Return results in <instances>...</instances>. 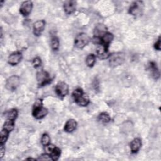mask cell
<instances>
[{"instance_id": "28", "label": "cell", "mask_w": 161, "mask_h": 161, "mask_svg": "<svg viewBox=\"0 0 161 161\" xmlns=\"http://www.w3.org/2000/svg\"><path fill=\"white\" fill-rule=\"evenodd\" d=\"M38 160H52L50 154H47V153H43L42 155H40V157L38 158Z\"/></svg>"}, {"instance_id": "16", "label": "cell", "mask_w": 161, "mask_h": 161, "mask_svg": "<svg viewBox=\"0 0 161 161\" xmlns=\"http://www.w3.org/2000/svg\"><path fill=\"white\" fill-rule=\"evenodd\" d=\"M142 146V141L139 138H134L130 143V148L133 153H136L138 152Z\"/></svg>"}, {"instance_id": "17", "label": "cell", "mask_w": 161, "mask_h": 161, "mask_svg": "<svg viewBox=\"0 0 161 161\" xmlns=\"http://www.w3.org/2000/svg\"><path fill=\"white\" fill-rule=\"evenodd\" d=\"M77 125V122L75 119H70L65 123V126H64V130L66 132L71 133L76 129Z\"/></svg>"}, {"instance_id": "9", "label": "cell", "mask_w": 161, "mask_h": 161, "mask_svg": "<svg viewBox=\"0 0 161 161\" xmlns=\"http://www.w3.org/2000/svg\"><path fill=\"white\" fill-rule=\"evenodd\" d=\"M33 8V3L30 1H26L22 3L20 8L19 12L23 16H28Z\"/></svg>"}, {"instance_id": "23", "label": "cell", "mask_w": 161, "mask_h": 161, "mask_svg": "<svg viewBox=\"0 0 161 161\" xmlns=\"http://www.w3.org/2000/svg\"><path fill=\"white\" fill-rule=\"evenodd\" d=\"M9 132L8 131L3 129L1 131V135H0V144L1 145H4L6 143V140H8V136H9Z\"/></svg>"}, {"instance_id": "14", "label": "cell", "mask_w": 161, "mask_h": 161, "mask_svg": "<svg viewBox=\"0 0 161 161\" xmlns=\"http://www.w3.org/2000/svg\"><path fill=\"white\" fill-rule=\"evenodd\" d=\"M96 52L99 57L102 59L108 58L109 56L108 52V48H106L104 45L101 43L98 45L96 49Z\"/></svg>"}, {"instance_id": "7", "label": "cell", "mask_w": 161, "mask_h": 161, "mask_svg": "<svg viewBox=\"0 0 161 161\" xmlns=\"http://www.w3.org/2000/svg\"><path fill=\"white\" fill-rule=\"evenodd\" d=\"M55 92L58 96L64 97L69 93V86L64 82H59L56 85Z\"/></svg>"}, {"instance_id": "1", "label": "cell", "mask_w": 161, "mask_h": 161, "mask_svg": "<svg viewBox=\"0 0 161 161\" xmlns=\"http://www.w3.org/2000/svg\"><path fill=\"white\" fill-rule=\"evenodd\" d=\"M72 97L75 102L81 106H86L89 103V99L87 96L84 93L82 89L78 88L72 92Z\"/></svg>"}, {"instance_id": "20", "label": "cell", "mask_w": 161, "mask_h": 161, "mask_svg": "<svg viewBox=\"0 0 161 161\" xmlns=\"http://www.w3.org/2000/svg\"><path fill=\"white\" fill-rule=\"evenodd\" d=\"M14 121L7 119V120L5 121L4 124L3 129L10 133L14 129Z\"/></svg>"}, {"instance_id": "21", "label": "cell", "mask_w": 161, "mask_h": 161, "mask_svg": "<svg viewBox=\"0 0 161 161\" xmlns=\"http://www.w3.org/2000/svg\"><path fill=\"white\" fill-rule=\"evenodd\" d=\"M98 119L99 120L103 123H108L111 121V117L109 115V114H108L106 112H103L101 113L99 116H98Z\"/></svg>"}, {"instance_id": "8", "label": "cell", "mask_w": 161, "mask_h": 161, "mask_svg": "<svg viewBox=\"0 0 161 161\" xmlns=\"http://www.w3.org/2000/svg\"><path fill=\"white\" fill-rule=\"evenodd\" d=\"M143 5V3L142 1H138L133 2L131 4V6L129 8V11H128L129 13L133 16L138 15L142 11Z\"/></svg>"}, {"instance_id": "22", "label": "cell", "mask_w": 161, "mask_h": 161, "mask_svg": "<svg viewBox=\"0 0 161 161\" xmlns=\"http://www.w3.org/2000/svg\"><path fill=\"white\" fill-rule=\"evenodd\" d=\"M86 64L88 67H93V65H94L95 62H96V56L94 54H89L87 55V57H86Z\"/></svg>"}, {"instance_id": "12", "label": "cell", "mask_w": 161, "mask_h": 161, "mask_svg": "<svg viewBox=\"0 0 161 161\" xmlns=\"http://www.w3.org/2000/svg\"><path fill=\"white\" fill-rule=\"evenodd\" d=\"M22 59V53L20 52H16L11 55L8 57V63L11 65H16L18 64Z\"/></svg>"}, {"instance_id": "27", "label": "cell", "mask_w": 161, "mask_h": 161, "mask_svg": "<svg viewBox=\"0 0 161 161\" xmlns=\"http://www.w3.org/2000/svg\"><path fill=\"white\" fill-rule=\"evenodd\" d=\"M32 64L35 68H38L42 64V60L39 57H35L32 61Z\"/></svg>"}, {"instance_id": "6", "label": "cell", "mask_w": 161, "mask_h": 161, "mask_svg": "<svg viewBox=\"0 0 161 161\" xmlns=\"http://www.w3.org/2000/svg\"><path fill=\"white\" fill-rule=\"evenodd\" d=\"M19 77L17 75H12L6 80L5 86L8 90L14 91L19 86Z\"/></svg>"}, {"instance_id": "31", "label": "cell", "mask_w": 161, "mask_h": 161, "mask_svg": "<svg viewBox=\"0 0 161 161\" xmlns=\"http://www.w3.org/2000/svg\"><path fill=\"white\" fill-rule=\"evenodd\" d=\"M27 160H35V158H27Z\"/></svg>"}, {"instance_id": "10", "label": "cell", "mask_w": 161, "mask_h": 161, "mask_svg": "<svg viewBox=\"0 0 161 161\" xmlns=\"http://www.w3.org/2000/svg\"><path fill=\"white\" fill-rule=\"evenodd\" d=\"M45 26V21L43 19L38 20L33 24V33L35 36H40L43 32Z\"/></svg>"}, {"instance_id": "13", "label": "cell", "mask_w": 161, "mask_h": 161, "mask_svg": "<svg viewBox=\"0 0 161 161\" xmlns=\"http://www.w3.org/2000/svg\"><path fill=\"white\" fill-rule=\"evenodd\" d=\"M64 9L66 14L73 13L76 9V2L75 1H67L64 4Z\"/></svg>"}, {"instance_id": "19", "label": "cell", "mask_w": 161, "mask_h": 161, "mask_svg": "<svg viewBox=\"0 0 161 161\" xmlns=\"http://www.w3.org/2000/svg\"><path fill=\"white\" fill-rule=\"evenodd\" d=\"M50 157L52 160H57L61 154V150L57 147H54L51 150V152L49 153Z\"/></svg>"}, {"instance_id": "11", "label": "cell", "mask_w": 161, "mask_h": 161, "mask_svg": "<svg viewBox=\"0 0 161 161\" xmlns=\"http://www.w3.org/2000/svg\"><path fill=\"white\" fill-rule=\"evenodd\" d=\"M107 27L104 24H97L94 30V37L101 38L106 33H107Z\"/></svg>"}, {"instance_id": "5", "label": "cell", "mask_w": 161, "mask_h": 161, "mask_svg": "<svg viewBox=\"0 0 161 161\" xmlns=\"http://www.w3.org/2000/svg\"><path fill=\"white\" fill-rule=\"evenodd\" d=\"M36 80L38 84L40 86H44L50 83L52 80V79L50 77V75L47 72L43 70H41L36 74Z\"/></svg>"}, {"instance_id": "18", "label": "cell", "mask_w": 161, "mask_h": 161, "mask_svg": "<svg viewBox=\"0 0 161 161\" xmlns=\"http://www.w3.org/2000/svg\"><path fill=\"white\" fill-rule=\"evenodd\" d=\"M113 40V35L109 32H107L101 38V44L104 45L106 48H108L109 44L111 43Z\"/></svg>"}, {"instance_id": "2", "label": "cell", "mask_w": 161, "mask_h": 161, "mask_svg": "<svg viewBox=\"0 0 161 161\" xmlns=\"http://www.w3.org/2000/svg\"><path fill=\"white\" fill-rule=\"evenodd\" d=\"M48 114V110L47 108L43 107L42 100L37 99L33 106V109L32 111L33 116L38 119H42Z\"/></svg>"}, {"instance_id": "30", "label": "cell", "mask_w": 161, "mask_h": 161, "mask_svg": "<svg viewBox=\"0 0 161 161\" xmlns=\"http://www.w3.org/2000/svg\"><path fill=\"white\" fill-rule=\"evenodd\" d=\"M0 152H1V158H2L5 153V148L4 147V145H1Z\"/></svg>"}, {"instance_id": "15", "label": "cell", "mask_w": 161, "mask_h": 161, "mask_svg": "<svg viewBox=\"0 0 161 161\" xmlns=\"http://www.w3.org/2000/svg\"><path fill=\"white\" fill-rule=\"evenodd\" d=\"M148 70H150V74L153 78L157 79L160 77V72L157 66V64L155 62H151L149 63Z\"/></svg>"}, {"instance_id": "26", "label": "cell", "mask_w": 161, "mask_h": 161, "mask_svg": "<svg viewBox=\"0 0 161 161\" xmlns=\"http://www.w3.org/2000/svg\"><path fill=\"white\" fill-rule=\"evenodd\" d=\"M41 143L45 147L50 144V137L47 133H43L41 138Z\"/></svg>"}, {"instance_id": "29", "label": "cell", "mask_w": 161, "mask_h": 161, "mask_svg": "<svg viewBox=\"0 0 161 161\" xmlns=\"http://www.w3.org/2000/svg\"><path fill=\"white\" fill-rule=\"evenodd\" d=\"M154 48L157 50H160V36L158 37L155 43L154 44Z\"/></svg>"}, {"instance_id": "25", "label": "cell", "mask_w": 161, "mask_h": 161, "mask_svg": "<svg viewBox=\"0 0 161 161\" xmlns=\"http://www.w3.org/2000/svg\"><path fill=\"white\" fill-rule=\"evenodd\" d=\"M51 47L52 48L56 51L59 48V40L57 37L53 36L51 38Z\"/></svg>"}, {"instance_id": "3", "label": "cell", "mask_w": 161, "mask_h": 161, "mask_svg": "<svg viewBox=\"0 0 161 161\" xmlns=\"http://www.w3.org/2000/svg\"><path fill=\"white\" fill-rule=\"evenodd\" d=\"M125 61V54L122 52L114 53L109 56V64L111 67L121 65Z\"/></svg>"}, {"instance_id": "4", "label": "cell", "mask_w": 161, "mask_h": 161, "mask_svg": "<svg viewBox=\"0 0 161 161\" xmlns=\"http://www.w3.org/2000/svg\"><path fill=\"white\" fill-rule=\"evenodd\" d=\"M90 38L87 34L85 33H80L78 34L74 40L75 46L78 48H83L89 42Z\"/></svg>"}, {"instance_id": "24", "label": "cell", "mask_w": 161, "mask_h": 161, "mask_svg": "<svg viewBox=\"0 0 161 161\" xmlns=\"http://www.w3.org/2000/svg\"><path fill=\"white\" fill-rule=\"evenodd\" d=\"M18 116V111L16 109H12L7 113V118L8 119L14 121Z\"/></svg>"}]
</instances>
